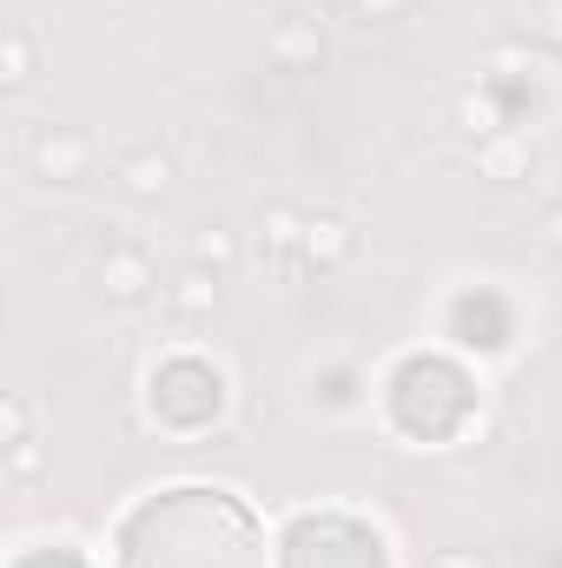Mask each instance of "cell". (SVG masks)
Returning <instances> with one entry per match:
<instances>
[{"instance_id":"cell-1","label":"cell","mask_w":562,"mask_h":568,"mask_svg":"<svg viewBox=\"0 0 562 568\" xmlns=\"http://www.w3.org/2000/svg\"><path fill=\"white\" fill-rule=\"evenodd\" d=\"M100 278H107V291H113L120 304H140L145 291H152V265H145V252H113Z\"/></svg>"},{"instance_id":"cell-2","label":"cell","mask_w":562,"mask_h":568,"mask_svg":"<svg viewBox=\"0 0 562 568\" xmlns=\"http://www.w3.org/2000/svg\"><path fill=\"white\" fill-rule=\"evenodd\" d=\"M33 159H40V172H47V179H73V172L93 159V145L73 140V133H47V140L33 145Z\"/></svg>"},{"instance_id":"cell-3","label":"cell","mask_w":562,"mask_h":568,"mask_svg":"<svg viewBox=\"0 0 562 568\" xmlns=\"http://www.w3.org/2000/svg\"><path fill=\"white\" fill-rule=\"evenodd\" d=\"M120 185H127L133 199H159V192L172 185V159H165V152H140V159H127V165H120Z\"/></svg>"},{"instance_id":"cell-4","label":"cell","mask_w":562,"mask_h":568,"mask_svg":"<svg viewBox=\"0 0 562 568\" xmlns=\"http://www.w3.org/2000/svg\"><path fill=\"white\" fill-rule=\"evenodd\" d=\"M212 297H219V278H205V265H192L185 278L172 284V304H179L185 317H199V311H212Z\"/></svg>"},{"instance_id":"cell-5","label":"cell","mask_w":562,"mask_h":568,"mask_svg":"<svg viewBox=\"0 0 562 568\" xmlns=\"http://www.w3.org/2000/svg\"><path fill=\"white\" fill-rule=\"evenodd\" d=\"M192 252H199V265H212V272H232V232H225V225H205Z\"/></svg>"},{"instance_id":"cell-6","label":"cell","mask_w":562,"mask_h":568,"mask_svg":"<svg viewBox=\"0 0 562 568\" xmlns=\"http://www.w3.org/2000/svg\"><path fill=\"white\" fill-rule=\"evenodd\" d=\"M483 165H490L496 179H510V172L523 165V152H516V145H490V152H483Z\"/></svg>"},{"instance_id":"cell-7","label":"cell","mask_w":562,"mask_h":568,"mask_svg":"<svg viewBox=\"0 0 562 568\" xmlns=\"http://www.w3.org/2000/svg\"><path fill=\"white\" fill-rule=\"evenodd\" d=\"M536 33H543L550 47H562V0H543V13H536Z\"/></svg>"},{"instance_id":"cell-8","label":"cell","mask_w":562,"mask_h":568,"mask_svg":"<svg viewBox=\"0 0 562 568\" xmlns=\"http://www.w3.org/2000/svg\"><path fill=\"white\" fill-rule=\"evenodd\" d=\"M430 568H490L476 549H443V556H430Z\"/></svg>"},{"instance_id":"cell-9","label":"cell","mask_w":562,"mask_h":568,"mask_svg":"<svg viewBox=\"0 0 562 568\" xmlns=\"http://www.w3.org/2000/svg\"><path fill=\"white\" fill-rule=\"evenodd\" d=\"M463 120H470V133H496V113H490V106H476V100L463 106Z\"/></svg>"},{"instance_id":"cell-10","label":"cell","mask_w":562,"mask_h":568,"mask_svg":"<svg viewBox=\"0 0 562 568\" xmlns=\"http://www.w3.org/2000/svg\"><path fill=\"white\" fill-rule=\"evenodd\" d=\"M404 7H411V0H364L371 20H391V13H404Z\"/></svg>"},{"instance_id":"cell-11","label":"cell","mask_w":562,"mask_h":568,"mask_svg":"<svg viewBox=\"0 0 562 568\" xmlns=\"http://www.w3.org/2000/svg\"><path fill=\"white\" fill-rule=\"evenodd\" d=\"M543 239H550V252H562V205L543 219Z\"/></svg>"}]
</instances>
